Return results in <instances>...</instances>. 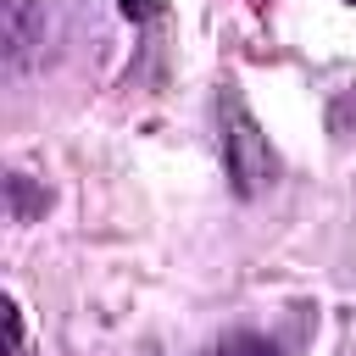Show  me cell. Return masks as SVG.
I'll return each instance as SVG.
<instances>
[{"instance_id": "1", "label": "cell", "mask_w": 356, "mask_h": 356, "mask_svg": "<svg viewBox=\"0 0 356 356\" xmlns=\"http://www.w3.org/2000/svg\"><path fill=\"white\" fill-rule=\"evenodd\" d=\"M222 161H228V178H234V189H239V195L267 189V184H273V172H278V161H273V150H267V134L256 128V117H250L239 100H228Z\"/></svg>"}, {"instance_id": "3", "label": "cell", "mask_w": 356, "mask_h": 356, "mask_svg": "<svg viewBox=\"0 0 356 356\" xmlns=\"http://www.w3.org/2000/svg\"><path fill=\"white\" fill-rule=\"evenodd\" d=\"M161 6H167V0H117V11H122V17H134V22L161 17Z\"/></svg>"}, {"instance_id": "2", "label": "cell", "mask_w": 356, "mask_h": 356, "mask_svg": "<svg viewBox=\"0 0 356 356\" xmlns=\"http://www.w3.org/2000/svg\"><path fill=\"white\" fill-rule=\"evenodd\" d=\"M6 356H22V306L6 300Z\"/></svg>"}, {"instance_id": "4", "label": "cell", "mask_w": 356, "mask_h": 356, "mask_svg": "<svg viewBox=\"0 0 356 356\" xmlns=\"http://www.w3.org/2000/svg\"><path fill=\"white\" fill-rule=\"evenodd\" d=\"M350 6H356V0H350Z\"/></svg>"}]
</instances>
